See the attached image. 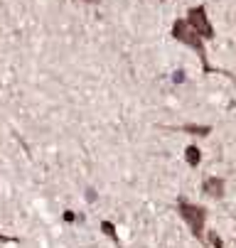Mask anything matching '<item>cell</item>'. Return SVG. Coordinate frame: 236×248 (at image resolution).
I'll return each instance as SVG.
<instances>
[{
    "label": "cell",
    "instance_id": "cell-10",
    "mask_svg": "<svg viewBox=\"0 0 236 248\" xmlns=\"http://www.w3.org/2000/svg\"><path fill=\"white\" fill-rule=\"evenodd\" d=\"M173 81H175V84H182V81H185V72H182V69H180V72H175Z\"/></svg>",
    "mask_w": 236,
    "mask_h": 248
},
{
    "label": "cell",
    "instance_id": "cell-7",
    "mask_svg": "<svg viewBox=\"0 0 236 248\" xmlns=\"http://www.w3.org/2000/svg\"><path fill=\"white\" fill-rule=\"evenodd\" d=\"M101 231H104V236H106V238H111V241H113V246H116V248H121V238H118V229H116V224H113V221H109V219H104V221H101Z\"/></svg>",
    "mask_w": 236,
    "mask_h": 248
},
{
    "label": "cell",
    "instance_id": "cell-11",
    "mask_svg": "<svg viewBox=\"0 0 236 248\" xmlns=\"http://www.w3.org/2000/svg\"><path fill=\"white\" fill-rule=\"evenodd\" d=\"M0 243H17V238H10V236H3V233H0Z\"/></svg>",
    "mask_w": 236,
    "mask_h": 248
},
{
    "label": "cell",
    "instance_id": "cell-1",
    "mask_svg": "<svg viewBox=\"0 0 236 248\" xmlns=\"http://www.w3.org/2000/svg\"><path fill=\"white\" fill-rule=\"evenodd\" d=\"M170 34H173V40L189 47L197 57H199V64H202V72L205 74H214V66L209 64V54H207V42L199 37V34L185 22V20H175L173 27H170Z\"/></svg>",
    "mask_w": 236,
    "mask_h": 248
},
{
    "label": "cell",
    "instance_id": "cell-12",
    "mask_svg": "<svg viewBox=\"0 0 236 248\" xmlns=\"http://www.w3.org/2000/svg\"><path fill=\"white\" fill-rule=\"evenodd\" d=\"M86 202H96V192L94 189H86Z\"/></svg>",
    "mask_w": 236,
    "mask_h": 248
},
{
    "label": "cell",
    "instance_id": "cell-2",
    "mask_svg": "<svg viewBox=\"0 0 236 248\" xmlns=\"http://www.w3.org/2000/svg\"><path fill=\"white\" fill-rule=\"evenodd\" d=\"M177 217L187 224V229L192 231V236L197 238V241H202L205 243V233H207V214L209 211L202 206V204H192V202H185V199H180L177 202Z\"/></svg>",
    "mask_w": 236,
    "mask_h": 248
},
{
    "label": "cell",
    "instance_id": "cell-6",
    "mask_svg": "<svg viewBox=\"0 0 236 248\" xmlns=\"http://www.w3.org/2000/svg\"><path fill=\"white\" fill-rule=\"evenodd\" d=\"M185 162H187L192 170H197V167L202 165V150H199L197 145H187V148H185Z\"/></svg>",
    "mask_w": 236,
    "mask_h": 248
},
{
    "label": "cell",
    "instance_id": "cell-8",
    "mask_svg": "<svg viewBox=\"0 0 236 248\" xmlns=\"http://www.w3.org/2000/svg\"><path fill=\"white\" fill-rule=\"evenodd\" d=\"M205 241H209L214 248H224V241H221V236H219L217 231H209V233H205Z\"/></svg>",
    "mask_w": 236,
    "mask_h": 248
},
{
    "label": "cell",
    "instance_id": "cell-5",
    "mask_svg": "<svg viewBox=\"0 0 236 248\" xmlns=\"http://www.w3.org/2000/svg\"><path fill=\"white\" fill-rule=\"evenodd\" d=\"M180 130L187 133V135H197V138H209L214 128L212 125H202V123H185V125H180Z\"/></svg>",
    "mask_w": 236,
    "mask_h": 248
},
{
    "label": "cell",
    "instance_id": "cell-9",
    "mask_svg": "<svg viewBox=\"0 0 236 248\" xmlns=\"http://www.w3.org/2000/svg\"><path fill=\"white\" fill-rule=\"evenodd\" d=\"M64 221H66V224H74V221H77V214L66 209V211H64Z\"/></svg>",
    "mask_w": 236,
    "mask_h": 248
},
{
    "label": "cell",
    "instance_id": "cell-13",
    "mask_svg": "<svg viewBox=\"0 0 236 248\" xmlns=\"http://www.w3.org/2000/svg\"><path fill=\"white\" fill-rule=\"evenodd\" d=\"M84 3H91V5H98V3H101V0H84Z\"/></svg>",
    "mask_w": 236,
    "mask_h": 248
},
{
    "label": "cell",
    "instance_id": "cell-4",
    "mask_svg": "<svg viewBox=\"0 0 236 248\" xmlns=\"http://www.w3.org/2000/svg\"><path fill=\"white\" fill-rule=\"evenodd\" d=\"M202 192H205L207 197H212V199H221V197L226 194V182H224V177H217V174L205 177V182H202Z\"/></svg>",
    "mask_w": 236,
    "mask_h": 248
},
{
    "label": "cell",
    "instance_id": "cell-14",
    "mask_svg": "<svg viewBox=\"0 0 236 248\" xmlns=\"http://www.w3.org/2000/svg\"><path fill=\"white\" fill-rule=\"evenodd\" d=\"M160 3H165V0H160Z\"/></svg>",
    "mask_w": 236,
    "mask_h": 248
},
{
    "label": "cell",
    "instance_id": "cell-3",
    "mask_svg": "<svg viewBox=\"0 0 236 248\" xmlns=\"http://www.w3.org/2000/svg\"><path fill=\"white\" fill-rule=\"evenodd\" d=\"M185 22H187L205 42H209V40L217 37V30H214V25H212V20H209V15H207V5H192V8L187 10Z\"/></svg>",
    "mask_w": 236,
    "mask_h": 248
}]
</instances>
